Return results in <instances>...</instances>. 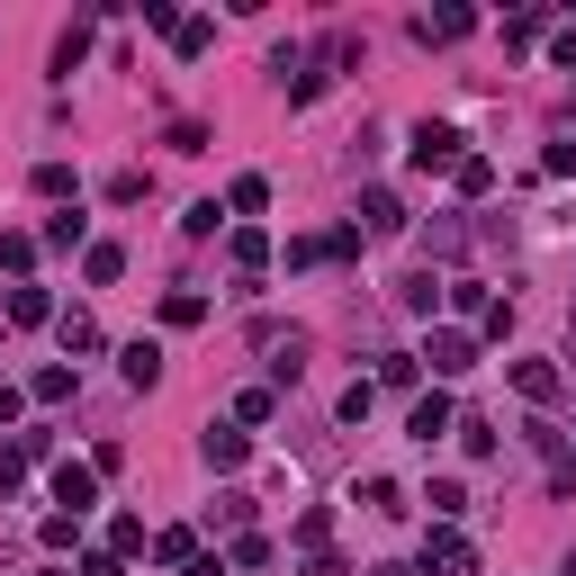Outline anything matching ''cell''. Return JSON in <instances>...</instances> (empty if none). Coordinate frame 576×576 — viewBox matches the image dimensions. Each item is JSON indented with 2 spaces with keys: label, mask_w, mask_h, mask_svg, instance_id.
Listing matches in <instances>:
<instances>
[{
  "label": "cell",
  "mask_w": 576,
  "mask_h": 576,
  "mask_svg": "<svg viewBox=\"0 0 576 576\" xmlns=\"http://www.w3.org/2000/svg\"><path fill=\"white\" fill-rule=\"evenodd\" d=\"M460 144H469L460 126H432V117H423V126H414V172H460Z\"/></svg>",
  "instance_id": "6da1fadb"
},
{
  "label": "cell",
  "mask_w": 576,
  "mask_h": 576,
  "mask_svg": "<svg viewBox=\"0 0 576 576\" xmlns=\"http://www.w3.org/2000/svg\"><path fill=\"white\" fill-rule=\"evenodd\" d=\"M469 567H477V558H469V541H460L451 523L423 532V576H469Z\"/></svg>",
  "instance_id": "7a4b0ae2"
},
{
  "label": "cell",
  "mask_w": 576,
  "mask_h": 576,
  "mask_svg": "<svg viewBox=\"0 0 576 576\" xmlns=\"http://www.w3.org/2000/svg\"><path fill=\"white\" fill-rule=\"evenodd\" d=\"M423 360H432V370H442V379H460V370H477V333H460V325H442V333H432V342H423Z\"/></svg>",
  "instance_id": "3957f363"
},
{
  "label": "cell",
  "mask_w": 576,
  "mask_h": 576,
  "mask_svg": "<svg viewBox=\"0 0 576 576\" xmlns=\"http://www.w3.org/2000/svg\"><path fill=\"white\" fill-rule=\"evenodd\" d=\"M54 504H72V523H82L91 504H100V469H72V460H63V469H54Z\"/></svg>",
  "instance_id": "277c9868"
},
{
  "label": "cell",
  "mask_w": 576,
  "mask_h": 576,
  "mask_svg": "<svg viewBox=\"0 0 576 576\" xmlns=\"http://www.w3.org/2000/svg\"><path fill=\"white\" fill-rule=\"evenodd\" d=\"M405 432H414V442L432 451V442H442V432H451V397H442V388H432V397H414V414H405Z\"/></svg>",
  "instance_id": "5b68a950"
},
{
  "label": "cell",
  "mask_w": 576,
  "mask_h": 576,
  "mask_svg": "<svg viewBox=\"0 0 576 576\" xmlns=\"http://www.w3.org/2000/svg\"><path fill=\"white\" fill-rule=\"evenodd\" d=\"M405 226V198L397 189H370V198H360V235H397Z\"/></svg>",
  "instance_id": "8992f818"
},
{
  "label": "cell",
  "mask_w": 576,
  "mask_h": 576,
  "mask_svg": "<svg viewBox=\"0 0 576 576\" xmlns=\"http://www.w3.org/2000/svg\"><path fill=\"white\" fill-rule=\"evenodd\" d=\"M198 451H207V469H244V460H253V442H244L235 423H207V442H198Z\"/></svg>",
  "instance_id": "52a82bcc"
},
{
  "label": "cell",
  "mask_w": 576,
  "mask_h": 576,
  "mask_svg": "<svg viewBox=\"0 0 576 576\" xmlns=\"http://www.w3.org/2000/svg\"><path fill=\"white\" fill-rule=\"evenodd\" d=\"M226 261H235L244 279H261V261H270V235H261V226H235V235H226Z\"/></svg>",
  "instance_id": "ba28073f"
},
{
  "label": "cell",
  "mask_w": 576,
  "mask_h": 576,
  "mask_svg": "<svg viewBox=\"0 0 576 576\" xmlns=\"http://www.w3.org/2000/svg\"><path fill=\"white\" fill-rule=\"evenodd\" d=\"M469 28H477L469 10H432V19H414V37H423V45H460Z\"/></svg>",
  "instance_id": "9c48e42d"
},
{
  "label": "cell",
  "mask_w": 576,
  "mask_h": 576,
  "mask_svg": "<svg viewBox=\"0 0 576 576\" xmlns=\"http://www.w3.org/2000/svg\"><path fill=\"white\" fill-rule=\"evenodd\" d=\"M514 388H523V405H549L558 397V370H549V360H514Z\"/></svg>",
  "instance_id": "30bf717a"
},
{
  "label": "cell",
  "mask_w": 576,
  "mask_h": 576,
  "mask_svg": "<svg viewBox=\"0 0 576 576\" xmlns=\"http://www.w3.org/2000/svg\"><path fill=\"white\" fill-rule=\"evenodd\" d=\"M423 504H432V523H460V514H469V486H460V477H432Z\"/></svg>",
  "instance_id": "8fae6325"
},
{
  "label": "cell",
  "mask_w": 576,
  "mask_h": 576,
  "mask_svg": "<svg viewBox=\"0 0 576 576\" xmlns=\"http://www.w3.org/2000/svg\"><path fill=\"white\" fill-rule=\"evenodd\" d=\"M261 207H270V181H261V172H244V181L226 189V216H244V226H253Z\"/></svg>",
  "instance_id": "7c38bea8"
},
{
  "label": "cell",
  "mask_w": 576,
  "mask_h": 576,
  "mask_svg": "<svg viewBox=\"0 0 576 576\" xmlns=\"http://www.w3.org/2000/svg\"><path fill=\"white\" fill-rule=\"evenodd\" d=\"M117 370H126V388H154V379H163V351H154V342H126Z\"/></svg>",
  "instance_id": "4fadbf2b"
},
{
  "label": "cell",
  "mask_w": 576,
  "mask_h": 576,
  "mask_svg": "<svg viewBox=\"0 0 576 576\" xmlns=\"http://www.w3.org/2000/svg\"><path fill=\"white\" fill-rule=\"evenodd\" d=\"M45 244H54V253H82V244H91V216H82V207H63L54 226H45Z\"/></svg>",
  "instance_id": "5bb4252c"
},
{
  "label": "cell",
  "mask_w": 576,
  "mask_h": 576,
  "mask_svg": "<svg viewBox=\"0 0 576 576\" xmlns=\"http://www.w3.org/2000/svg\"><path fill=\"white\" fill-rule=\"evenodd\" d=\"M397 307H405V316H432V307H442V279H432V270H414V279L397 288Z\"/></svg>",
  "instance_id": "9a60e30c"
},
{
  "label": "cell",
  "mask_w": 576,
  "mask_h": 576,
  "mask_svg": "<svg viewBox=\"0 0 576 576\" xmlns=\"http://www.w3.org/2000/svg\"><path fill=\"white\" fill-rule=\"evenodd\" d=\"M45 316H54V298H45V288H28V279H19V288H10V325H45Z\"/></svg>",
  "instance_id": "2e32d148"
},
{
  "label": "cell",
  "mask_w": 576,
  "mask_h": 576,
  "mask_svg": "<svg viewBox=\"0 0 576 576\" xmlns=\"http://www.w3.org/2000/svg\"><path fill=\"white\" fill-rule=\"evenodd\" d=\"M37 198H72V207H82V181H72V163H37Z\"/></svg>",
  "instance_id": "e0dca14e"
},
{
  "label": "cell",
  "mask_w": 576,
  "mask_h": 576,
  "mask_svg": "<svg viewBox=\"0 0 576 576\" xmlns=\"http://www.w3.org/2000/svg\"><path fill=\"white\" fill-rule=\"evenodd\" d=\"M28 397H37V405H63V397H72V370H63V360H45V370L28 379Z\"/></svg>",
  "instance_id": "ac0fdd59"
},
{
  "label": "cell",
  "mask_w": 576,
  "mask_h": 576,
  "mask_svg": "<svg viewBox=\"0 0 576 576\" xmlns=\"http://www.w3.org/2000/svg\"><path fill=\"white\" fill-rule=\"evenodd\" d=\"M451 181H460V198H486V189H495V163H486V154H460Z\"/></svg>",
  "instance_id": "d6986e66"
},
{
  "label": "cell",
  "mask_w": 576,
  "mask_h": 576,
  "mask_svg": "<svg viewBox=\"0 0 576 576\" xmlns=\"http://www.w3.org/2000/svg\"><path fill=\"white\" fill-rule=\"evenodd\" d=\"M325 541H333V514H325V504H307V514H298V549H307V558H316V549H325Z\"/></svg>",
  "instance_id": "ffe728a7"
},
{
  "label": "cell",
  "mask_w": 576,
  "mask_h": 576,
  "mask_svg": "<svg viewBox=\"0 0 576 576\" xmlns=\"http://www.w3.org/2000/svg\"><path fill=\"white\" fill-rule=\"evenodd\" d=\"M154 558H163V567H189V558H198V541L172 523V532H154Z\"/></svg>",
  "instance_id": "44dd1931"
},
{
  "label": "cell",
  "mask_w": 576,
  "mask_h": 576,
  "mask_svg": "<svg viewBox=\"0 0 576 576\" xmlns=\"http://www.w3.org/2000/svg\"><path fill=\"white\" fill-rule=\"evenodd\" d=\"M360 504H370V514H405V486H397V477H370V486H360Z\"/></svg>",
  "instance_id": "7402d4cb"
},
{
  "label": "cell",
  "mask_w": 576,
  "mask_h": 576,
  "mask_svg": "<svg viewBox=\"0 0 576 576\" xmlns=\"http://www.w3.org/2000/svg\"><path fill=\"white\" fill-rule=\"evenodd\" d=\"M198 316H207L198 288H172V298H163V325H198Z\"/></svg>",
  "instance_id": "603a6c76"
},
{
  "label": "cell",
  "mask_w": 576,
  "mask_h": 576,
  "mask_svg": "<svg viewBox=\"0 0 576 576\" xmlns=\"http://www.w3.org/2000/svg\"><path fill=\"white\" fill-rule=\"evenodd\" d=\"M82 270H91V279H100V288H109V279H117V270H126V253H117V244H91V253H82Z\"/></svg>",
  "instance_id": "cb8c5ba5"
},
{
  "label": "cell",
  "mask_w": 576,
  "mask_h": 576,
  "mask_svg": "<svg viewBox=\"0 0 576 576\" xmlns=\"http://www.w3.org/2000/svg\"><path fill=\"white\" fill-rule=\"evenodd\" d=\"M414 379H423V360H405V351L379 360V388H414Z\"/></svg>",
  "instance_id": "d4e9b609"
},
{
  "label": "cell",
  "mask_w": 576,
  "mask_h": 576,
  "mask_svg": "<svg viewBox=\"0 0 576 576\" xmlns=\"http://www.w3.org/2000/svg\"><path fill=\"white\" fill-rule=\"evenodd\" d=\"M460 442H469V460H495V423H486V414H469V423H460Z\"/></svg>",
  "instance_id": "484cf974"
},
{
  "label": "cell",
  "mask_w": 576,
  "mask_h": 576,
  "mask_svg": "<svg viewBox=\"0 0 576 576\" xmlns=\"http://www.w3.org/2000/svg\"><path fill=\"white\" fill-rule=\"evenodd\" d=\"M37 541H45V549H72V541H82V523H72V514H45Z\"/></svg>",
  "instance_id": "4316f807"
},
{
  "label": "cell",
  "mask_w": 576,
  "mask_h": 576,
  "mask_svg": "<svg viewBox=\"0 0 576 576\" xmlns=\"http://www.w3.org/2000/svg\"><path fill=\"white\" fill-rule=\"evenodd\" d=\"M172 45H181V54H207V45H216V28H207V19H181V28H172Z\"/></svg>",
  "instance_id": "83f0119b"
},
{
  "label": "cell",
  "mask_w": 576,
  "mask_h": 576,
  "mask_svg": "<svg viewBox=\"0 0 576 576\" xmlns=\"http://www.w3.org/2000/svg\"><path fill=\"white\" fill-rule=\"evenodd\" d=\"M37 261V235H0V270H28Z\"/></svg>",
  "instance_id": "f1b7e54d"
},
{
  "label": "cell",
  "mask_w": 576,
  "mask_h": 576,
  "mask_svg": "<svg viewBox=\"0 0 576 576\" xmlns=\"http://www.w3.org/2000/svg\"><path fill=\"white\" fill-rule=\"evenodd\" d=\"M63 351H100V325L91 316H63Z\"/></svg>",
  "instance_id": "f546056e"
},
{
  "label": "cell",
  "mask_w": 576,
  "mask_h": 576,
  "mask_svg": "<svg viewBox=\"0 0 576 576\" xmlns=\"http://www.w3.org/2000/svg\"><path fill=\"white\" fill-rule=\"evenodd\" d=\"M360 244H370L360 226H333V235H325V253H333V261H360Z\"/></svg>",
  "instance_id": "4dcf8cb0"
},
{
  "label": "cell",
  "mask_w": 576,
  "mask_h": 576,
  "mask_svg": "<svg viewBox=\"0 0 576 576\" xmlns=\"http://www.w3.org/2000/svg\"><path fill=\"white\" fill-rule=\"evenodd\" d=\"M109 549L126 558V549H154V541H144V523H135V514H117V532H109Z\"/></svg>",
  "instance_id": "1f68e13d"
},
{
  "label": "cell",
  "mask_w": 576,
  "mask_h": 576,
  "mask_svg": "<svg viewBox=\"0 0 576 576\" xmlns=\"http://www.w3.org/2000/svg\"><path fill=\"white\" fill-rule=\"evenodd\" d=\"M19 477H28V460H19V442L0 451V495H19Z\"/></svg>",
  "instance_id": "d6a6232c"
},
{
  "label": "cell",
  "mask_w": 576,
  "mask_h": 576,
  "mask_svg": "<svg viewBox=\"0 0 576 576\" xmlns=\"http://www.w3.org/2000/svg\"><path fill=\"white\" fill-rule=\"evenodd\" d=\"M28 414V388H10V379H0V423H19Z\"/></svg>",
  "instance_id": "836d02e7"
},
{
  "label": "cell",
  "mask_w": 576,
  "mask_h": 576,
  "mask_svg": "<svg viewBox=\"0 0 576 576\" xmlns=\"http://www.w3.org/2000/svg\"><path fill=\"white\" fill-rule=\"evenodd\" d=\"M82 576H126V567H117V549H91V558H82Z\"/></svg>",
  "instance_id": "e575fe53"
},
{
  "label": "cell",
  "mask_w": 576,
  "mask_h": 576,
  "mask_svg": "<svg viewBox=\"0 0 576 576\" xmlns=\"http://www.w3.org/2000/svg\"><path fill=\"white\" fill-rule=\"evenodd\" d=\"M370 576H405V567H370Z\"/></svg>",
  "instance_id": "d590c367"
},
{
  "label": "cell",
  "mask_w": 576,
  "mask_h": 576,
  "mask_svg": "<svg viewBox=\"0 0 576 576\" xmlns=\"http://www.w3.org/2000/svg\"><path fill=\"white\" fill-rule=\"evenodd\" d=\"M45 576H63V567H45Z\"/></svg>",
  "instance_id": "8d00e7d4"
}]
</instances>
